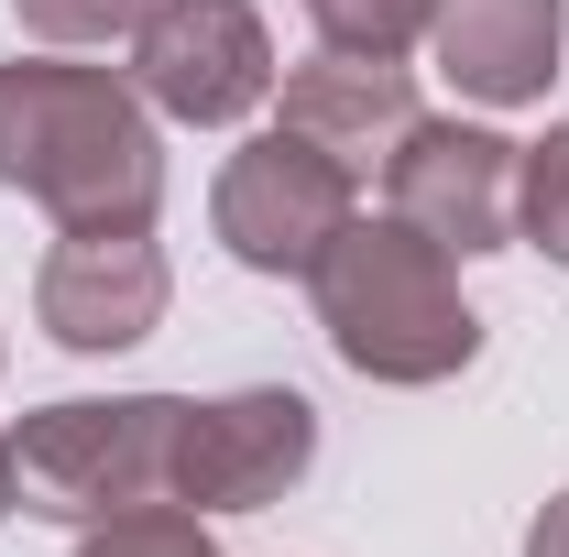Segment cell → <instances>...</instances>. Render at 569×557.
<instances>
[{"label": "cell", "mask_w": 569, "mask_h": 557, "mask_svg": "<svg viewBox=\"0 0 569 557\" xmlns=\"http://www.w3.org/2000/svg\"><path fill=\"white\" fill-rule=\"evenodd\" d=\"M427 11L438 0H307L329 55H406V44H427Z\"/></svg>", "instance_id": "4fadbf2b"}, {"label": "cell", "mask_w": 569, "mask_h": 557, "mask_svg": "<svg viewBox=\"0 0 569 557\" xmlns=\"http://www.w3.org/2000/svg\"><path fill=\"white\" fill-rule=\"evenodd\" d=\"M526 557H569V492L537 514V525H526Z\"/></svg>", "instance_id": "9a60e30c"}, {"label": "cell", "mask_w": 569, "mask_h": 557, "mask_svg": "<svg viewBox=\"0 0 569 557\" xmlns=\"http://www.w3.org/2000/svg\"><path fill=\"white\" fill-rule=\"evenodd\" d=\"M33 317L77 361L153 340V317H164V252L142 230H67L44 252V274H33Z\"/></svg>", "instance_id": "ba28073f"}, {"label": "cell", "mask_w": 569, "mask_h": 557, "mask_svg": "<svg viewBox=\"0 0 569 557\" xmlns=\"http://www.w3.org/2000/svg\"><path fill=\"white\" fill-rule=\"evenodd\" d=\"M417 77L395 67V55H307V67L284 77V132H307L329 164H351V175H372L395 142L417 132Z\"/></svg>", "instance_id": "30bf717a"}, {"label": "cell", "mask_w": 569, "mask_h": 557, "mask_svg": "<svg viewBox=\"0 0 569 557\" xmlns=\"http://www.w3.org/2000/svg\"><path fill=\"white\" fill-rule=\"evenodd\" d=\"M307 470H318V405L296 383L187 405V426H176V503H198V514H263Z\"/></svg>", "instance_id": "8992f818"}, {"label": "cell", "mask_w": 569, "mask_h": 557, "mask_svg": "<svg viewBox=\"0 0 569 557\" xmlns=\"http://www.w3.org/2000/svg\"><path fill=\"white\" fill-rule=\"evenodd\" d=\"M559 33H569L559 0H438V11H427V55H438V77H449L460 99H482V110L548 99Z\"/></svg>", "instance_id": "9c48e42d"}, {"label": "cell", "mask_w": 569, "mask_h": 557, "mask_svg": "<svg viewBox=\"0 0 569 557\" xmlns=\"http://www.w3.org/2000/svg\"><path fill=\"white\" fill-rule=\"evenodd\" d=\"M142 11L153 0H11V22L44 44H121V33H142Z\"/></svg>", "instance_id": "5bb4252c"}, {"label": "cell", "mask_w": 569, "mask_h": 557, "mask_svg": "<svg viewBox=\"0 0 569 557\" xmlns=\"http://www.w3.org/2000/svg\"><path fill=\"white\" fill-rule=\"evenodd\" d=\"M318 328L329 350L351 361L361 383H449V372H471V350H482V317L460 306V274H449V252L406 230V219H351L329 252H318Z\"/></svg>", "instance_id": "7a4b0ae2"}, {"label": "cell", "mask_w": 569, "mask_h": 557, "mask_svg": "<svg viewBox=\"0 0 569 557\" xmlns=\"http://www.w3.org/2000/svg\"><path fill=\"white\" fill-rule=\"evenodd\" d=\"M132 88L164 121L230 132L274 99V33L252 0H153L132 33Z\"/></svg>", "instance_id": "5b68a950"}, {"label": "cell", "mask_w": 569, "mask_h": 557, "mask_svg": "<svg viewBox=\"0 0 569 557\" xmlns=\"http://www.w3.org/2000/svg\"><path fill=\"white\" fill-rule=\"evenodd\" d=\"M0 186H22L56 230H153L164 142L110 67L22 55L0 67Z\"/></svg>", "instance_id": "6da1fadb"}, {"label": "cell", "mask_w": 569, "mask_h": 557, "mask_svg": "<svg viewBox=\"0 0 569 557\" xmlns=\"http://www.w3.org/2000/svg\"><path fill=\"white\" fill-rule=\"evenodd\" d=\"M351 164H329L307 132H252L230 164H219V198H209V219H219V241H230V263H252V274H318V252L351 230Z\"/></svg>", "instance_id": "277c9868"}, {"label": "cell", "mask_w": 569, "mask_h": 557, "mask_svg": "<svg viewBox=\"0 0 569 557\" xmlns=\"http://www.w3.org/2000/svg\"><path fill=\"white\" fill-rule=\"evenodd\" d=\"M77 557H219V536L198 525V503H132V514H99Z\"/></svg>", "instance_id": "7c38bea8"}, {"label": "cell", "mask_w": 569, "mask_h": 557, "mask_svg": "<svg viewBox=\"0 0 569 557\" xmlns=\"http://www.w3.org/2000/svg\"><path fill=\"white\" fill-rule=\"evenodd\" d=\"M0 514H11V437H0Z\"/></svg>", "instance_id": "2e32d148"}, {"label": "cell", "mask_w": 569, "mask_h": 557, "mask_svg": "<svg viewBox=\"0 0 569 557\" xmlns=\"http://www.w3.org/2000/svg\"><path fill=\"white\" fill-rule=\"evenodd\" d=\"M176 394H121V405H44V416L0 426L11 437V503L56 514V525H99L132 503H176Z\"/></svg>", "instance_id": "3957f363"}, {"label": "cell", "mask_w": 569, "mask_h": 557, "mask_svg": "<svg viewBox=\"0 0 569 557\" xmlns=\"http://www.w3.org/2000/svg\"><path fill=\"white\" fill-rule=\"evenodd\" d=\"M383 209L427 230L449 263L503 252L515 241V142L482 121H417V132L383 153Z\"/></svg>", "instance_id": "52a82bcc"}, {"label": "cell", "mask_w": 569, "mask_h": 557, "mask_svg": "<svg viewBox=\"0 0 569 557\" xmlns=\"http://www.w3.org/2000/svg\"><path fill=\"white\" fill-rule=\"evenodd\" d=\"M515 241L569 274V121H548V142L515 153Z\"/></svg>", "instance_id": "8fae6325"}]
</instances>
